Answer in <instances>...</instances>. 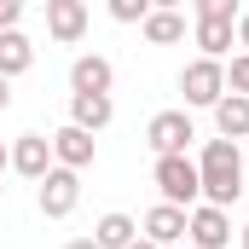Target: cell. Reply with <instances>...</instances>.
I'll return each mask as SVG.
<instances>
[{"label":"cell","instance_id":"7c38bea8","mask_svg":"<svg viewBox=\"0 0 249 249\" xmlns=\"http://www.w3.org/2000/svg\"><path fill=\"white\" fill-rule=\"evenodd\" d=\"M110 81H116V70H110V58H99V53H81V58L70 64V93H99V99H110Z\"/></svg>","mask_w":249,"mask_h":249},{"label":"cell","instance_id":"603a6c76","mask_svg":"<svg viewBox=\"0 0 249 249\" xmlns=\"http://www.w3.org/2000/svg\"><path fill=\"white\" fill-rule=\"evenodd\" d=\"M64 249H99V244H93V238H70Z\"/></svg>","mask_w":249,"mask_h":249},{"label":"cell","instance_id":"5bb4252c","mask_svg":"<svg viewBox=\"0 0 249 249\" xmlns=\"http://www.w3.org/2000/svg\"><path fill=\"white\" fill-rule=\"evenodd\" d=\"M139 29H145L151 47H174V41H186V12H174V6H151V18H145Z\"/></svg>","mask_w":249,"mask_h":249},{"label":"cell","instance_id":"4316f807","mask_svg":"<svg viewBox=\"0 0 249 249\" xmlns=\"http://www.w3.org/2000/svg\"><path fill=\"white\" fill-rule=\"evenodd\" d=\"M0 197H6V186H0Z\"/></svg>","mask_w":249,"mask_h":249},{"label":"cell","instance_id":"30bf717a","mask_svg":"<svg viewBox=\"0 0 249 249\" xmlns=\"http://www.w3.org/2000/svg\"><path fill=\"white\" fill-rule=\"evenodd\" d=\"M53 139V168H70V174H81V168H93V133H81V127H53L47 133Z\"/></svg>","mask_w":249,"mask_h":249},{"label":"cell","instance_id":"ac0fdd59","mask_svg":"<svg viewBox=\"0 0 249 249\" xmlns=\"http://www.w3.org/2000/svg\"><path fill=\"white\" fill-rule=\"evenodd\" d=\"M110 18L116 23H145L151 18V0H110Z\"/></svg>","mask_w":249,"mask_h":249},{"label":"cell","instance_id":"52a82bcc","mask_svg":"<svg viewBox=\"0 0 249 249\" xmlns=\"http://www.w3.org/2000/svg\"><path fill=\"white\" fill-rule=\"evenodd\" d=\"M226 244H232V214L197 203L186 214V249H226Z\"/></svg>","mask_w":249,"mask_h":249},{"label":"cell","instance_id":"5b68a950","mask_svg":"<svg viewBox=\"0 0 249 249\" xmlns=\"http://www.w3.org/2000/svg\"><path fill=\"white\" fill-rule=\"evenodd\" d=\"M191 139H197V127H191L186 110H157V116L145 122V145H151L157 157H186Z\"/></svg>","mask_w":249,"mask_h":249},{"label":"cell","instance_id":"d4e9b609","mask_svg":"<svg viewBox=\"0 0 249 249\" xmlns=\"http://www.w3.org/2000/svg\"><path fill=\"white\" fill-rule=\"evenodd\" d=\"M127 249H157V244H145V238H133V244H127Z\"/></svg>","mask_w":249,"mask_h":249},{"label":"cell","instance_id":"ffe728a7","mask_svg":"<svg viewBox=\"0 0 249 249\" xmlns=\"http://www.w3.org/2000/svg\"><path fill=\"white\" fill-rule=\"evenodd\" d=\"M18 18H23V6H18V0H0V35L18 29Z\"/></svg>","mask_w":249,"mask_h":249},{"label":"cell","instance_id":"4fadbf2b","mask_svg":"<svg viewBox=\"0 0 249 249\" xmlns=\"http://www.w3.org/2000/svg\"><path fill=\"white\" fill-rule=\"evenodd\" d=\"M110 116H116L110 99H99V93H70V127L99 133V127H110Z\"/></svg>","mask_w":249,"mask_h":249},{"label":"cell","instance_id":"e0dca14e","mask_svg":"<svg viewBox=\"0 0 249 249\" xmlns=\"http://www.w3.org/2000/svg\"><path fill=\"white\" fill-rule=\"evenodd\" d=\"M214 127H220V139H249V99H238V93H226L220 105H214Z\"/></svg>","mask_w":249,"mask_h":249},{"label":"cell","instance_id":"484cf974","mask_svg":"<svg viewBox=\"0 0 249 249\" xmlns=\"http://www.w3.org/2000/svg\"><path fill=\"white\" fill-rule=\"evenodd\" d=\"M244 249H249V226H244Z\"/></svg>","mask_w":249,"mask_h":249},{"label":"cell","instance_id":"3957f363","mask_svg":"<svg viewBox=\"0 0 249 249\" xmlns=\"http://www.w3.org/2000/svg\"><path fill=\"white\" fill-rule=\"evenodd\" d=\"M151 180H157V197L168 203V209H197L203 203V180H197V162L191 157H157L151 162Z\"/></svg>","mask_w":249,"mask_h":249},{"label":"cell","instance_id":"8fae6325","mask_svg":"<svg viewBox=\"0 0 249 249\" xmlns=\"http://www.w3.org/2000/svg\"><path fill=\"white\" fill-rule=\"evenodd\" d=\"M139 238H145V244H157V249L186 244V209H168V203L145 209V220H139Z\"/></svg>","mask_w":249,"mask_h":249},{"label":"cell","instance_id":"2e32d148","mask_svg":"<svg viewBox=\"0 0 249 249\" xmlns=\"http://www.w3.org/2000/svg\"><path fill=\"white\" fill-rule=\"evenodd\" d=\"M29 64H35V47H29V35H23V29H6V35H0V75H6V81H18Z\"/></svg>","mask_w":249,"mask_h":249},{"label":"cell","instance_id":"7a4b0ae2","mask_svg":"<svg viewBox=\"0 0 249 249\" xmlns=\"http://www.w3.org/2000/svg\"><path fill=\"white\" fill-rule=\"evenodd\" d=\"M238 18H244V6L238 0H197L191 6V35H197V58H214V64H226V53H232V35H238Z\"/></svg>","mask_w":249,"mask_h":249},{"label":"cell","instance_id":"cb8c5ba5","mask_svg":"<svg viewBox=\"0 0 249 249\" xmlns=\"http://www.w3.org/2000/svg\"><path fill=\"white\" fill-rule=\"evenodd\" d=\"M6 168H12V157H6V139H0V174H6Z\"/></svg>","mask_w":249,"mask_h":249},{"label":"cell","instance_id":"d6986e66","mask_svg":"<svg viewBox=\"0 0 249 249\" xmlns=\"http://www.w3.org/2000/svg\"><path fill=\"white\" fill-rule=\"evenodd\" d=\"M226 93L249 99V53H238V58H232V70H226Z\"/></svg>","mask_w":249,"mask_h":249},{"label":"cell","instance_id":"6da1fadb","mask_svg":"<svg viewBox=\"0 0 249 249\" xmlns=\"http://www.w3.org/2000/svg\"><path fill=\"white\" fill-rule=\"evenodd\" d=\"M197 180H203V203L209 209H232L244 197V151L232 139H209L197 157Z\"/></svg>","mask_w":249,"mask_h":249},{"label":"cell","instance_id":"8992f818","mask_svg":"<svg viewBox=\"0 0 249 249\" xmlns=\"http://www.w3.org/2000/svg\"><path fill=\"white\" fill-rule=\"evenodd\" d=\"M6 157H12V174H23V180H47L53 174V139L47 133H18L12 145H6Z\"/></svg>","mask_w":249,"mask_h":249},{"label":"cell","instance_id":"7402d4cb","mask_svg":"<svg viewBox=\"0 0 249 249\" xmlns=\"http://www.w3.org/2000/svg\"><path fill=\"white\" fill-rule=\"evenodd\" d=\"M238 41H244V47H249V12H244V18H238Z\"/></svg>","mask_w":249,"mask_h":249},{"label":"cell","instance_id":"9c48e42d","mask_svg":"<svg viewBox=\"0 0 249 249\" xmlns=\"http://www.w3.org/2000/svg\"><path fill=\"white\" fill-rule=\"evenodd\" d=\"M87 23H93L87 0H47V35H53L58 47H75V41L87 35Z\"/></svg>","mask_w":249,"mask_h":249},{"label":"cell","instance_id":"44dd1931","mask_svg":"<svg viewBox=\"0 0 249 249\" xmlns=\"http://www.w3.org/2000/svg\"><path fill=\"white\" fill-rule=\"evenodd\" d=\"M6 105H12V81L0 75V110H6Z\"/></svg>","mask_w":249,"mask_h":249},{"label":"cell","instance_id":"277c9868","mask_svg":"<svg viewBox=\"0 0 249 249\" xmlns=\"http://www.w3.org/2000/svg\"><path fill=\"white\" fill-rule=\"evenodd\" d=\"M180 93H186V105H197V110H214V105L226 99V64L191 58L186 70H180Z\"/></svg>","mask_w":249,"mask_h":249},{"label":"cell","instance_id":"ba28073f","mask_svg":"<svg viewBox=\"0 0 249 249\" xmlns=\"http://www.w3.org/2000/svg\"><path fill=\"white\" fill-rule=\"evenodd\" d=\"M35 203H41V214L47 220H64V214H75V203H81V174H70V168H53L41 191H35Z\"/></svg>","mask_w":249,"mask_h":249},{"label":"cell","instance_id":"9a60e30c","mask_svg":"<svg viewBox=\"0 0 249 249\" xmlns=\"http://www.w3.org/2000/svg\"><path fill=\"white\" fill-rule=\"evenodd\" d=\"M133 238H139V220H133V214H122V209L99 214V226H93V244H99V249H127Z\"/></svg>","mask_w":249,"mask_h":249}]
</instances>
